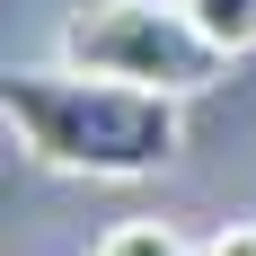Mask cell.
I'll use <instances>...</instances> for the list:
<instances>
[{
	"label": "cell",
	"mask_w": 256,
	"mask_h": 256,
	"mask_svg": "<svg viewBox=\"0 0 256 256\" xmlns=\"http://www.w3.org/2000/svg\"><path fill=\"white\" fill-rule=\"evenodd\" d=\"M186 98H150V88H124V80L71 71V62H44V71H9L0 80V124L36 168L53 177H159L168 159L186 150Z\"/></svg>",
	"instance_id": "1"
},
{
	"label": "cell",
	"mask_w": 256,
	"mask_h": 256,
	"mask_svg": "<svg viewBox=\"0 0 256 256\" xmlns=\"http://www.w3.org/2000/svg\"><path fill=\"white\" fill-rule=\"evenodd\" d=\"M62 62L150 98H204L230 71V53L186 18V0H88L62 18Z\"/></svg>",
	"instance_id": "2"
},
{
	"label": "cell",
	"mask_w": 256,
	"mask_h": 256,
	"mask_svg": "<svg viewBox=\"0 0 256 256\" xmlns=\"http://www.w3.org/2000/svg\"><path fill=\"white\" fill-rule=\"evenodd\" d=\"M186 18L204 26L230 62H238V53H256V0H186Z\"/></svg>",
	"instance_id": "3"
},
{
	"label": "cell",
	"mask_w": 256,
	"mask_h": 256,
	"mask_svg": "<svg viewBox=\"0 0 256 256\" xmlns=\"http://www.w3.org/2000/svg\"><path fill=\"white\" fill-rule=\"evenodd\" d=\"M88 256H194V248H186L168 221H115V230H106Z\"/></svg>",
	"instance_id": "4"
},
{
	"label": "cell",
	"mask_w": 256,
	"mask_h": 256,
	"mask_svg": "<svg viewBox=\"0 0 256 256\" xmlns=\"http://www.w3.org/2000/svg\"><path fill=\"white\" fill-rule=\"evenodd\" d=\"M194 256H256V221H221V230H212Z\"/></svg>",
	"instance_id": "5"
}]
</instances>
